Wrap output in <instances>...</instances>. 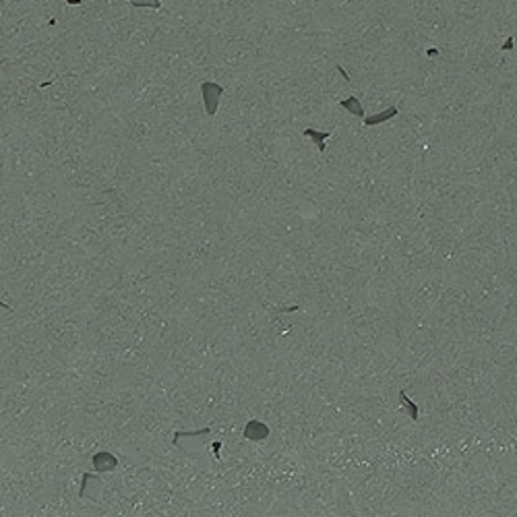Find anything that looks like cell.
<instances>
[{
	"mask_svg": "<svg viewBox=\"0 0 517 517\" xmlns=\"http://www.w3.org/2000/svg\"><path fill=\"white\" fill-rule=\"evenodd\" d=\"M91 463H93V468L97 472H112L116 465H118V460L112 455V453H108V451H99L91 457Z\"/></svg>",
	"mask_w": 517,
	"mask_h": 517,
	"instance_id": "3",
	"label": "cell"
},
{
	"mask_svg": "<svg viewBox=\"0 0 517 517\" xmlns=\"http://www.w3.org/2000/svg\"><path fill=\"white\" fill-rule=\"evenodd\" d=\"M131 4L133 6H137V8H145V6H149V8H162V2L160 0H131Z\"/></svg>",
	"mask_w": 517,
	"mask_h": 517,
	"instance_id": "7",
	"label": "cell"
},
{
	"mask_svg": "<svg viewBox=\"0 0 517 517\" xmlns=\"http://www.w3.org/2000/svg\"><path fill=\"white\" fill-rule=\"evenodd\" d=\"M395 114H397V108L391 106V108H387V110L381 112V114H374V116H371V118H364V124H366V126L381 124V122H385V120H389V118H393Z\"/></svg>",
	"mask_w": 517,
	"mask_h": 517,
	"instance_id": "6",
	"label": "cell"
},
{
	"mask_svg": "<svg viewBox=\"0 0 517 517\" xmlns=\"http://www.w3.org/2000/svg\"><path fill=\"white\" fill-rule=\"evenodd\" d=\"M340 106L344 108V110H347V112H350V114L358 116V118H362V116H364L362 104L358 102V97H356V95H350L347 99H342V102H340Z\"/></svg>",
	"mask_w": 517,
	"mask_h": 517,
	"instance_id": "5",
	"label": "cell"
},
{
	"mask_svg": "<svg viewBox=\"0 0 517 517\" xmlns=\"http://www.w3.org/2000/svg\"><path fill=\"white\" fill-rule=\"evenodd\" d=\"M400 397H402V403H403V407H407V412H410V416H412V418H414V420H418V407H416V405H414V403H412V402L405 397V391H402V393H400Z\"/></svg>",
	"mask_w": 517,
	"mask_h": 517,
	"instance_id": "8",
	"label": "cell"
},
{
	"mask_svg": "<svg viewBox=\"0 0 517 517\" xmlns=\"http://www.w3.org/2000/svg\"><path fill=\"white\" fill-rule=\"evenodd\" d=\"M201 93H203L207 116H215L217 106H220V99L224 95V87L213 83V81H205V83H201Z\"/></svg>",
	"mask_w": 517,
	"mask_h": 517,
	"instance_id": "1",
	"label": "cell"
},
{
	"mask_svg": "<svg viewBox=\"0 0 517 517\" xmlns=\"http://www.w3.org/2000/svg\"><path fill=\"white\" fill-rule=\"evenodd\" d=\"M244 436L248 441H255V443H261L265 441L267 436H269V426L258 422V420H251L246 426H244Z\"/></svg>",
	"mask_w": 517,
	"mask_h": 517,
	"instance_id": "2",
	"label": "cell"
},
{
	"mask_svg": "<svg viewBox=\"0 0 517 517\" xmlns=\"http://www.w3.org/2000/svg\"><path fill=\"white\" fill-rule=\"evenodd\" d=\"M302 135H304V137H308V139H313V141H315V145H316V149H319L321 153L325 151V141L331 137V133H329V131H327V133H321V131H315V128H304V131H302Z\"/></svg>",
	"mask_w": 517,
	"mask_h": 517,
	"instance_id": "4",
	"label": "cell"
},
{
	"mask_svg": "<svg viewBox=\"0 0 517 517\" xmlns=\"http://www.w3.org/2000/svg\"><path fill=\"white\" fill-rule=\"evenodd\" d=\"M68 4H81V0H66Z\"/></svg>",
	"mask_w": 517,
	"mask_h": 517,
	"instance_id": "9",
	"label": "cell"
}]
</instances>
